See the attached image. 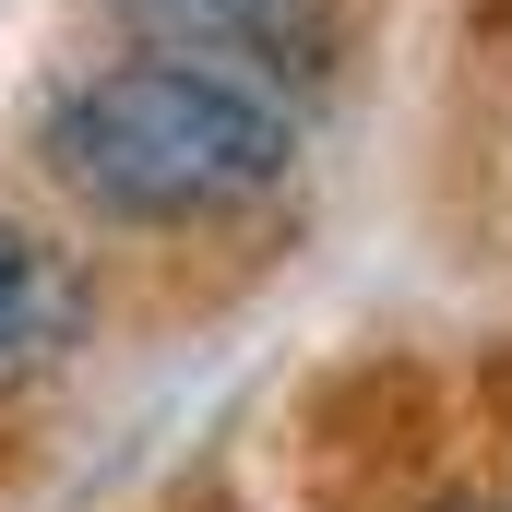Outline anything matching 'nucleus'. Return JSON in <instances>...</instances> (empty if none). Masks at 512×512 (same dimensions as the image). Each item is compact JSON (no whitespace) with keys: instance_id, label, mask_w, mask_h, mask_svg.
<instances>
[{"instance_id":"2","label":"nucleus","mask_w":512,"mask_h":512,"mask_svg":"<svg viewBox=\"0 0 512 512\" xmlns=\"http://www.w3.org/2000/svg\"><path fill=\"white\" fill-rule=\"evenodd\" d=\"M108 12L131 24V48H179V60L251 72L274 96H310L346 60V0H108Z\"/></svg>"},{"instance_id":"4","label":"nucleus","mask_w":512,"mask_h":512,"mask_svg":"<svg viewBox=\"0 0 512 512\" xmlns=\"http://www.w3.org/2000/svg\"><path fill=\"white\" fill-rule=\"evenodd\" d=\"M453 512H501V501H453Z\"/></svg>"},{"instance_id":"3","label":"nucleus","mask_w":512,"mask_h":512,"mask_svg":"<svg viewBox=\"0 0 512 512\" xmlns=\"http://www.w3.org/2000/svg\"><path fill=\"white\" fill-rule=\"evenodd\" d=\"M84 322H96L84 251L48 239V227H24V215H0V393H36L48 370H72Z\"/></svg>"},{"instance_id":"1","label":"nucleus","mask_w":512,"mask_h":512,"mask_svg":"<svg viewBox=\"0 0 512 512\" xmlns=\"http://www.w3.org/2000/svg\"><path fill=\"white\" fill-rule=\"evenodd\" d=\"M36 167L108 227H239L298 179V96L179 48L84 60L36 108Z\"/></svg>"}]
</instances>
